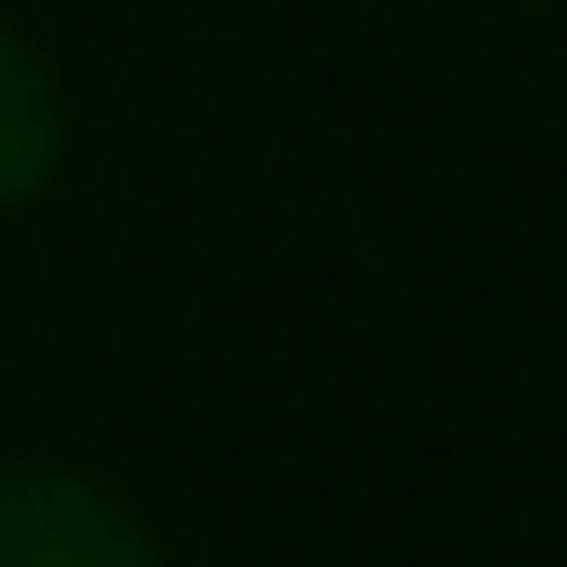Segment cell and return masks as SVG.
I'll return each instance as SVG.
<instances>
[{"mask_svg":"<svg viewBox=\"0 0 567 567\" xmlns=\"http://www.w3.org/2000/svg\"><path fill=\"white\" fill-rule=\"evenodd\" d=\"M0 567H159V548L100 478L0 468Z\"/></svg>","mask_w":567,"mask_h":567,"instance_id":"1","label":"cell"},{"mask_svg":"<svg viewBox=\"0 0 567 567\" xmlns=\"http://www.w3.org/2000/svg\"><path fill=\"white\" fill-rule=\"evenodd\" d=\"M60 150H70V110H60V80L50 60L0 20V209H30L50 179H60Z\"/></svg>","mask_w":567,"mask_h":567,"instance_id":"2","label":"cell"}]
</instances>
